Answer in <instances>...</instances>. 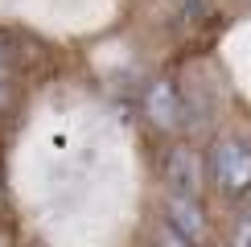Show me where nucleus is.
<instances>
[{
  "instance_id": "8",
  "label": "nucleus",
  "mask_w": 251,
  "mask_h": 247,
  "mask_svg": "<svg viewBox=\"0 0 251 247\" xmlns=\"http://www.w3.org/2000/svg\"><path fill=\"white\" fill-rule=\"evenodd\" d=\"M247 210H251V194H247Z\"/></svg>"
},
{
  "instance_id": "6",
  "label": "nucleus",
  "mask_w": 251,
  "mask_h": 247,
  "mask_svg": "<svg viewBox=\"0 0 251 247\" xmlns=\"http://www.w3.org/2000/svg\"><path fill=\"white\" fill-rule=\"evenodd\" d=\"M173 4H181V8H198L202 0H173Z\"/></svg>"
},
{
  "instance_id": "7",
  "label": "nucleus",
  "mask_w": 251,
  "mask_h": 247,
  "mask_svg": "<svg viewBox=\"0 0 251 247\" xmlns=\"http://www.w3.org/2000/svg\"><path fill=\"white\" fill-rule=\"evenodd\" d=\"M4 49H8V46H4V37H0V58H4Z\"/></svg>"
},
{
  "instance_id": "4",
  "label": "nucleus",
  "mask_w": 251,
  "mask_h": 247,
  "mask_svg": "<svg viewBox=\"0 0 251 247\" xmlns=\"http://www.w3.org/2000/svg\"><path fill=\"white\" fill-rule=\"evenodd\" d=\"M165 219H169V226L190 247H198V243L206 239V214H202V206H198V198L169 194V198H165Z\"/></svg>"
},
{
  "instance_id": "1",
  "label": "nucleus",
  "mask_w": 251,
  "mask_h": 247,
  "mask_svg": "<svg viewBox=\"0 0 251 247\" xmlns=\"http://www.w3.org/2000/svg\"><path fill=\"white\" fill-rule=\"evenodd\" d=\"M214 181L226 194H251V148L243 140H218L214 148Z\"/></svg>"
},
{
  "instance_id": "3",
  "label": "nucleus",
  "mask_w": 251,
  "mask_h": 247,
  "mask_svg": "<svg viewBox=\"0 0 251 247\" xmlns=\"http://www.w3.org/2000/svg\"><path fill=\"white\" fill-rule=\"evenodd\" d=\"M165 181H169V194H185V198H198L202 194V161L190 148H169L165 152Z\"/></svg>"
},
{
  "instance_id": "5",
  "label": "nucleus",
  "mask_w": 251,
  "mask_h": 247,
  "mask_svg": "<svg viewBox=\"0 0 251 247\" xmlns=\"http://www.w3.org/2000/svg\"><path fill=\"white\" fill-rule=\"evenodd\" d=\"M161 247H190V243H185V239H181V235H177V231H173V235H165V239H161Z\"/></svg>"
},
{
  "instance_id": "2",
  "label": "nucleus",
  "mask_w": 251,
  "mask_h": 247,
  "mask_svg": "<svg viewBox=\"0 0 251 247\" xmlns=\"http://www.w3.org/2000/svg\"><path fill=\"white\" fill-rule=\"evenodd\" d=\"M144 116H149L161 132H181L185 128L181 91H177L169 78H152L149 87H144Z\"/></svg>"
}]
</instances>
